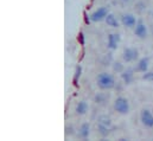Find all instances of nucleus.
Masks as SVG:
<instances>
[{
    "label": "nucleus",
    "mask_w": 153,
    "mask_h": 141,
    "mask_svg": "<svg viewBox=\"0 0 153 141\" xmlns=\"http://www.w3.org/2000/svg\"><path fill=\"white\" fill-rule=\"evenodd\" d=\"M141 79L143 81H146V82H153V71H146L143 73L141 76Z\"/></svg>",
    "instance_id": "19"
},
{
    "label": "nucleus",
    "mask_w": 153,
    "mask_h": 141,
    "mask_svg": "<svg viewBox=\"0 0 153 141\" xmlns=\"http://www.w3.org/2000/svg\"><path fill=\"white\" fill-rule=\"evenodd\" d=\"M120 42H121V36H120V33H109L108 38H107V47L111 51H114V50L117 49Z\"/></svg>",
    "instance_id": "9"
},
{
    "label": "nucleus",
    "mask_w": 153,
    "mask_h": 141,
    "mask_svg": "<svg viewBox=\"0 0 153 141\" xmlns=\"http://www.w3.org/2000/svg\"><path fill=\"white\" fill-rule=\"evenodd\" d=\"M139 59V50L137 47L127 46L122 51V61L125 63H132Z\"/></svg>",
    "instance_id": "3"
},
{
    "label": "nucleus",
    "mask_w": 153,
    "mask_h": 141,
    "mask_svg": "<svg viewBox=\"0 0 153 141\" xmlns=\"http://www.w3.org/2000/svg\"><path fill=\"white\" fill-rule=\"evenodd\" d=\"M113 108L116 113L121 114V115H127L131 110V106H129V102L126 97L123 96H119L116 97L114 101V105H113Z\"/></svg>",
    "instance_id": "2"
},
{
    "label": "nucleus",
    "mask_w": 153,
    "mask_h": 141,
    "mask_svg": "<svg viewBox=\"0 0 153 141\" xmlns=\"http://www.w3.org/2000/svg\"><path fill=\"white\" fill-rule=\"evenodd\" d=\"M146 2L144 1V0H140V1H138V2H135V5H134V10H135V12L138 13V14H143V13H145L146 12Z\"/></svg>",
    "instance_id": "17"
},
{
    "label": "nucleus",
    "mask_w": 153,
    "mask_h": 141,
    "mask_svg": "<svg viewBox=\"0 0 153 141\" xmlns=\"http://www.w3.org/2000/svg\"><path fill=\"white\" fill-rule=\"evenodd\" d=\"M149 67H150V58L149 57H143L140 59H138L137 62V67L134 68L137 72H146L149 70Z\"/></svg>",
    "instance_id": "10"
},
{
    "label": "nucleus",
    "mask_w": 153,
    "mask_h": 141,
    "mask_svg": "<svg viewBox=\"0 0 153 141\" xmlns=\"http://www.w3.org/2000/svg\"><path fill=\"white\" fill-rule=\"evenodd\" d=\"M109 99V95L106 94V93H97L95 96H94V102L97 103V105H103L108 101Z\"/></svg>",
    "instance_id": "15"
},
{
    "label": "nucleus",
    "mask_w": 153,
    "mask_h": 141,
    "mask_svg": "<svg viewBox=\"0 0 153 141\" xmlns=\"http://www.w3.org/2000/svg\"><path fill=\"white\" fill-rule=\"evenodd\" d=\"M97 123H102V125H106V126H108V127H112V126H113L112 119H111L108 115H106V114H102V115H100V116L97 117Z\"/></svg>",
    "instance_id": "16"
},
{
    "label": "nucleus",
    "mask_w": 153,
    "mask_h": 141,
    "mask_svg": "<svg viewBox=\"0 0 153 141\" xmlns=\"http://www.w3.org/2000/svg\"><path fill=\"white\" fill-rule=\"evenodd\" d=\"M134 71H135L134 68H126L120 73L121 79H122L125 85H129V84H132L134 82Z\"/></svg>",
    "instance_id": "8"
},
{
    "label": "nucleus",
    "mask_w": 153,
    "mask_h": 141,
    "mask_svg": "<svg viewBox=\"0 0 153 141\" xmlns=\"http://www.w3.org/2000/svg\"><path fill=\"white\" fill-rule=\"evenodd\" d=\"M114 61H113V57H112V53H107L105 56V59H103V65H109L112 64Z\"/></svg>",
    "instance_id": "22"
},
{
    "label": "nucleus",
    "mask_w": 153,
    "mask_h": 141,
    "mask_svg": "<svg viewBox=\"0 0 153 141\" xmlns=\"http://www.w3.org/2000/svg\"><path fill=\"white\" fill-rule=\"evenodd\" d=\"M89 110V105L85 101H79L75 107V111L77 115H85Z\"/></svg>",
    "instance_id": "12"
},
{
    "label": "nucleus",
    "mask_w": 153,
    "mask_h": 141,
    "mask_svg": "<svg viewBox=\"0 0 153 141\" xmlns=\"http://www.w3.org/2000/svg\"><path fill=\"white\" fill-rule=\"evenodd\" d=\"M108 14H109V8H108L107 6H102V7L97 8V10H95V11L89 16V18H90L91 22L99 23V22L105 20Z\"/></svg>",
    "instance_id": "4"
},
{
    "label": "nucleus",
    "mask_w": 153,
    "mask_h": 141,
    "mask_svg": "<svg viewBox=\"0 0 153 141\" xmlns=\"http://www.w3.org/2000/svg\"><path fill=\"white\" fill-rule=\"evenodd\" d=\"M151 17H152V18H153V10H152V11H151Z\"/></svg>",
    "instance_id": "24"
},
{
    "label": "nucleus",
    "mask_w": 153,
    "mask_h": 141,
    "mask_svg": "<svg viewBox=\"0 0 153 141\" xmlns=\"http://www.w3.org/2000/svg\"><path fill=\"white\" fill-rule=\"evenodd\" d=\"M96 84L101 90H112L116 87L114 76L108 72H101L96 77Z\"/></svg>",
    "instance_id": "1"
},
{
    "label": "nucleus",
    "mask_w": 153,
    "mask_h": 141,
    "mask_svg": "<svg viewBox=\"0 0 153 141\" xmlns=\"http://www.w3.org/2000/svg\"><path fill=\"white\" fill-rule=\"evenodd\" d=\"M134 36L138 37L139 39H146L147 36H149V30H147V26L145 25V23L139 19L135 27H134Z\"/></svg>",
    "instance_id": "7"
},
{
    "label": "nucleus",
    "mask_w": 153,
    "mask_h": 141,
    "mask_svg": "<svg viewBox=\"0 0 153 141\" xmlns=\"http://www.w3.org/2000/svg\"><path fill=\"white\" fill-rule=\"evenodd\" d=\"M81 75H82V67H81V65H76V68H75V73H74V81H75V82H77V81L79 79Z\"/></svg>",
    "instance_id": "20"
},
{
    "label": "nucleus",
    "mask_w": 153,
    "mask_h": 141,
    "mask_svg": "<svg viewBox=\"0 0 153 141\" xmlns=\"http://www.w3.org/2000/svg\"><path fill=\"white\" fill-rule=\"evenodd\" d=\"M105 22H106V24H107L108 26H111V27H113V29H117V27L120 26L119 20L116 19V17H115L114 14H113V13H111V12H109V14L106 17Z\"/></svg>",
    "instance_id": "13"
},
{
    "label": "nucleus",
    "mask_w": 153,
    "mask_h": 141,
    "mask_svg": "<svg viewBox=\"0 0 153 141\" xmlns=\"http://www.w3.org/2000/svg\"><path fill=\"white\" fill-rule=\"evenodd\" d=\"M97 132L102 138H107V137H109V134L112 132V127H108L102 123H97Z\"/></svg>",
    "instance_id": "14"
},
{
    "label": "nucleus",
    "mask_w": 153,
    "mask_h": 141,
    "mask_svg": "<svg viewBox=\"0 0 153 141\" xmlns=\"http://www.w3.org/2000/svg\"><path fill=\"white\" fill-rule=\"evenodd\" d=\"M140 121L146 128H153V113L150 109L144 108L140 111Z\"/></svg>",
    "instance_id": "6"
},
{
    "label": "nucleus",
    "mask_w": 153,
    "mask_h": 141,
    "mask_svg": "<svg viewBox=\"0 0 153 141\" xmlns=\"http://www.w3.org/2000/svg\"><path fill=\"white\" fill-rule=\"evenodd\" d=\"M120 23L122 24V26H125L127 29H134L138 23V19L132 13H123L120 17Z\"/></svg>",
    "instance_id": "5"
},
{
    "label": "nucleus",
    "mask_w": 153,
    "mask_h": 141,
    "mask_svg": "<svg viewBox=\"0 0 153 141\" xmlns=\"http://www.w3.org/2000/svg\"><path fill=\"white\" fill-rule=\"evenodd\" d=\"M90 135V125L88 122H84L79 126L78 132H77V137L79 139H88Z\"/></svg>",
    "instance_id": "11"
},
{
    "label": "nucleus",
    "mask_w": 153,
    "mask_h": 141,
    "mask_svg": "<svg viewBox=\"0 0 153 141\" xmlns=\"http://www.w3.org/2000/svg\"><path fill=\"white\" fill-rule=\"evenodd\" d=\"M112 69H113V71L116 72V73H121L122 71L125 70V67H123V64H122L121 62L114 61V62L112 63Z\"/></svg>",
    "instance_id": "18"
},
{
    "label": "nucleus",
    "mask_w": 153,
    "mask_h": 141,
    "mask_svg": "<svg viewBox=\"0 0 153 141\" xmlns=\"http://www.w3.org/2000/svg\"><path fill=\"white\" fill-rule=\"evenodd\" d=\"M65 135L68 137H71V135H74L75 134V128H74V126L73 125H69V126H65Z\"/></svg>",
    "instance_id": "21"
},
{
    "label": "nucleus",
    "mask_w": 153,
    "mask_h": 141,
    "mask_svg": "<svg viewBox=\"0 0 153 141\" xmlns=\"http://www.w3.org/2000/svg\"><path fill=\"white\" fill-rule=\"evenodd\" d=\"M120 1H121L122 4H128V2H129V0H120Z\"/></svg>",
    "instance_id": "23"
}]
</instances>
